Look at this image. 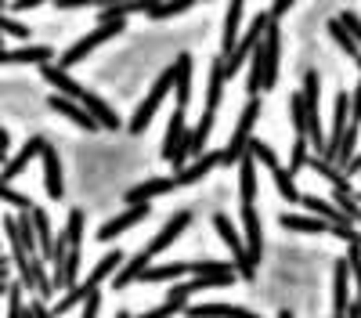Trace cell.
<instances>
[{"instance_id":"cell-11","label":"cell","mask_w":361,"mask_h":318,"mask_svg":"<svg viewBox=\"0 0 361 318\" xmlns=\"http://www.w3.org/2000/svg\"><path fill=\"white\" fill-rule=\"evenodd\" d=\"M44 149H47V141H44V137H29V141L22 145V152H18L15 159H8V163H4V170H0V181L8 185L11 178H18V173H22L29 163H33L37 156H44Z\"/></svg>"},{"instance_id":"cell-8","label":"cell","mask_w":361,"mask_h":318,"mask_svg":"<svg viewBox=\"0 0 361 318\" xmlns=\"http://www.w3.org/2000/svg\"><path fill=\"white\" fill-rule=\"evenodd\" d=\"M188 224H192V210H180V214H173V217H170V221L163 224V231H159V236H156L152 243L145 246L148 260H152V257H159V253H163V250H166L170 243H177V239H180V231H185Z\"/></svg>"},{"instance_id":"cell-39","label":"cell","mask_w":361,"mask_h":318,"mask_svg":"<svg viewBox=\"0 0 361 318\" xmlns=\"http://www.w3.org/2000/svg\"><path fill=\"white\" fill-rule=\"evenodd\" d=\"M192 318H231L235 307L231 304H199V307H188Z\"/></svg>"},{"instance_id":"cell-22","label":"cell","mask_w":361,"mask_h":318,"mask_svg":"<svg viewBox=\"0 0 361 318\" xmlns=\"http://www.w3.org/2000/svg\"><path fill=\"white\" fill-rule=\"evenodd\" d=\"M54 112H62L66 120H73L76 127H83V130H98V123L90 120V112L80 105V102H69V98H62V94H51V102H47Z\"/></svg>"},{"instance_id":"cell-53","label":"cell","mask_w":361,"mask_h":318,"mask_svg":"<svg viewBox=\"0 0 361 318\" xmlns=\"http://www.w3.org/2000/svg\"><path fill=\"white\" fill-rule=\"evenodd\" d=\"M347 318H361V314H357V307H354V304H350V307H347Z\"/></svg>"},{"instance_id":"cell-29","label":"cell","mask_w":361,"mask_h":318,"mask_svg":"<svg viewBox=\"0 0 361 318\" xmlns=\"http://www.w3.org/2000/svg\"><path fill=\"white\" fill-rule=\"evenodd\" d=\"M238 188H243V207H253V199H257V163H253V156H246L238 163Z\"/></svg>"},{"instance_id":"cell-4","label":"cell","mask_w":361,"mask_h":318,"mask_svg":"<svg viewBox=\"0 0 361 318\" xmlns=\"http://www.w3.org/2000/svg\"><path fill=\"white\" fill-rule=\"evenodd\" d=\"M173 91V69H163V76L156 80V87L148 91V98L137 105V112H134V120H130V130L134 134H145L148 130V123H152V116L159 112V105H163V98Z\"/></svg>"},{"instance_id":"cell-24","label":"cell","mask_w":361,"mask_h":318,"mask_svg":"<svg viewBox=\"0 0 361 318\" xmlns=\"http://www.w3.org/2000/svg\"><path fill=\"white\" fill-rule=\"evenodd\" d=\"M238 22H243V4H228L224 33H221V58H231V51L238 44Z\"/></svg>"},{"instance_id":"cell-42","label":"cell","mask_w":361,"mask_h":318,"mask_svg":"<svg viewBox=\"0 0 361 318\" xmlns=\"http://www.w3.org/2000/svg\"><path fill=\"white\" fill-rule=\"evenodd\" d=\"M192 4H185V0H180V4H177V0H173V4H152V8H148V18H173V15H185Z\"/></svg>"},{"instance_id":"cell-10","label":"cell","mask_w":361,"mask_h":318,"mask_svg":"<svg viewBox=\"0 0 361 318\" xmlns=\"http://www.w3.org/2000/svg\"><path fill=\"white\" fill-rule=\"evenodd\" d=\"M170 69H173V98H177V109L185 112L188 102H192V54H177Z\"/></svg>"},{"instance_id":"cell-3","label":"cell","mask_w":361,"mask_h":318,"mask_svg":"<svg viewBox=\"0 0 361 318\" xmlns=\"http://www.w3.org/2000/svg\"><path fill=\"white\" fill-rule=\"evenodd\" d=\"M267 25H271V15H267V11H260V15L253 18V25H250V33H246L243 40L235 44L231 58H224V73H228V76H238V66H243V62H250V58L257 54V47L264 44Z\"/></svg>"},{"instance_id":"cell-56","label":"cell","mask_w":361,"mask_h":318,"mask_svg":"<svg viewBox=\"0 0 361 318\" xmlns=\"http://www.w3.org/2000/svg\"><path fill=\"white\" fill-rule=\"evenodd\" d=\"M0 163H8V152L4 149H0Z\"/></svg>"},{"instance_id":"cell-43","label":"cell","mask_w":361,"mask_h":318,"mask_svg":"<svg viewBox=\"0 0 361 318\" xmlns=\"http://www.w3.org/2000/svg\"><path fill=\"white\" fill-rule=\"evenodd\" d=\"M307 166V137H293V156H289V173Z\"/></svg>"},{"instance_id":"cell-27","label":"cell","mask_w":361,"mask_h":318,"mask_svg":"<svg viewBox=\"0 0 361 318\" xmlns=\"http://www.w3.org/2000/svg\"><path fill=\"white\" fill-rule=\"evenodd\" d=\"M180 275H192V260H173V264H159V268H148L141 275V282H173Z\"/></svg>"},{"instance_id":"cell-47","label":"cell","mask_w":361,"mask_h":318,"mask_svg":"<svg viewBox=\"0 0 361 318\" xmlns=\"http://www.w3.org/2000/svg\"><path fill=\"white\" fill-rule=\"evenodd\" d=\"M188 297H192V286H188V282L173 286L170 293H166V300H170V304H180V307H188Z\"/></svg>"},{"instance_id":"cell-54","label":"cell","mask_w":361,"mask_h":318,"mask_svg":"<svg viewBox=\"0 0 361 318\" xmlns=\"http://www.w3.org/2000/svg\"><path fill=\"white\" fill-rule=\"evenodd\" d=\"M8 289H11V286H8V282H0V297H4V293H8Z\"/></svg>"},{"instance_id":"cell-28","label":"cell","mask_w":361,"mask_h":318,"mask_svg":"<svg viewBox=\"0 0 361 318\" xmlns=\"http://www.w3.org/2000/svg\"><path fill=\"white\" fill-rule=\"evenodd\" d=\"M33 214V228H37V243H40V257H54V231H51V221H47V214L40 210V207H33L29 210Z\"/></svg>"},{"instance_id":"cell-48","label":"cell","mask_w":361,"mask_h":318,"mask_svg":"<svg viewBox=\"0 0 361 318\" xmlns=\"http://www.w3.org/2000/svg\"><path fill=\"white\" fill-rule=\"evenodd\" d=\"M98 307H102V293H90L87 304H83V314H80V318H98Z\"/></svg>"},{"instance_id":"cell-26","label":"cell","mask_w":361,"mask_h":318,"mask_svg":"<svg viewBox=\"0 0 361 318\" xmlns=\"http://www.w3.org/2000/svg\"><path fill=\"white\" fill-rule=\"evenodd\" d=\"M145 271H148V253L141 250L137 257H130L127 264L112 275V286H116V289H123V286H130V282H141V275H145Z\"/></svg>"},{"instance_id":"cell-20","label":"cell","mask_w":361,"mask_h":318,"mask_svg":"<svg viewBox=\"0 0 361 318\" xmlns=\"http://www.w3.org/2000/svg\"><path fill=\"white\" fill-rule=\"evenodd\" d=\"M214 166H221V152H209V156H199L195 163H188L185 170H177L173 173V185L180 188V185H195V181H202Z\"/></svg>"},{"instance_id":"cell-23","label":"cell","mask_w":361,"mask_h":318,"mask_svg":"<svg viewBox=\"0 0 361 318\" xmlns=\"http://www.w3.org/2000/svg\"><path fill=\"white\" fill-rule=\"evenodd\" d=\"M80 105L90 112V120H94L98 127H105V130H116V127H119V116H116V112H112V109H109V105H105V102H102L94 91H87Z\"/></svg>"},{"instance_id":"cell-35","label":"cell","mask_w":361,"mask_h":318,"mask_svg":"<svg viewBox=\"0 0 361 318\" xmlns=\"http://www.w3.org/2000/svg\"><path fill=\"white\" fill-rule=\"evenodd\" d=\"M62 236L73 250H80V243H83V210H69V224H66Z\"/></svg>"},{"instance_id":"cell-31","label":"cell","mask_w":361,"mask_h":318,"mask_svg":"<svg viewBox=\"0 0 361 318\" xmlns=\"http://www.w3.org/2000/svg\"><path fill=\"white\" fill-rule=\"evenodd\" d=\"M307 166H311L314 173H322L325 181H333L336 188H350V181H347V173H343L340 166H333V163H325V159H318V156H307Z\"/></svg>"},{"instance_id":"cell-36","label":"cell","mask_w":361,"mask_h":318,"mask_svg":"<svg viewBox=\"0 0 361 318\" xmlns=\"http://www.w3.org/2000/svg\"><path fill=\"white\" fill-rule=\"evenodd\" d=\"M329 33H333V40H336V44H340V47H343L350 58H357V54H361V47L354 44V37H350L347 29L340 25V18H333V22H329Z\"/></svg>"},{"instance_id":"cell-1","label":"cell","mask_w":361,"mask_h":318,"mask_svg":"<svg viewBox=\"0 0 361 318\" xmlns=\"http://www.w3.org/2000/svg\"><path fill=\"white\" fill-rule=\"evenodd\" d=\"M257 116H260V102L250 98V105L243 109V116H238V127H235V134H231V141H228V149L221 152V166H235V163H243V159L250 156Z\"/></svg>"},{"instance_id":"cell-50","label":"cell","mask_w":361,"mask_h":318,"mask_svg":"<svg viewBox=\"0 0 361 318\" xmlns=\"http://www.w3.org/2000/svg\"><path fill=\"white\" fill-rule=\"evenodd\" d=\"M289 8H293V4H289V0H279V4H275V8H271L267 15H271V18H275V22H279V18H282V15H286Z\"/></svg>"},{"instance_id":"cell-41","label":"cell","mask_w":361,"mask_h":318,"mask_svg":"<svg viewBox=\"0 0 361 318\" xmlns=\"http://www.w3.org/2000/svg\"><path fill=\"white\" fill-rule=\"evenodd\" d=\"M0 202H8V207H18L22 214H25V210H33V202H29L22 192H15L11 185H4V181H0Z\"/></svg>"},{"instance_id":"cell-33","label":"cell","mask_w":361,"mask_h":318,"mask_svg":"<svg viewBox=\"0 0 361 318\" xmlns=\"http://www.w3.org/2000/svg\"><path fill=\"white\" fill-rule=\"evenodd\" d=\"M289 120H293V137H307V112H304V94L293 91L289 98Z\"/></svg>"},{"instance_id":"cell-30","label":"cell","mask_w":361,"mask_h":318,"mask_svg":"<svg viewBox=\"0 0 361 318\" xmlns=\"http://www.w3.org/2000/svg\"><path fill=\"white\" fill-rule=\"evenodd\" d=\"M90 293H98V286H94V282L87 279V282H80V286L73 289V293H66L62 300H58L51 314H66V311H73L76 304H87V297H90Z\"/></svg>"},{"instance_id":"cell-49","label":"cell","mask_w":361,"mask_h":318,"mask_svg":"<svg viewBox=\"0 0 361 318\" xmlns=\"http://www.w3.org/2000/svg\"><path fill=\"white\" fill-rule=\"evenodd\" d=\"M29 311H33V318H54V314L44 307V300H33V304H29Z\"/></svg>"},{"instance_id":"cell-19","label":"cell","mask_w":361,"mask_h":318,"mask_svg":"<svg viewBox=\"0 0 361 318\" xmlns=\"http://www.w3.org/2000/svg\"><path fill=\"white\" fill-rule=\"evenodd\" d=\"M185 137H188V130H185V112H173L170 116V123H166V137H163V159H177L180 156V145H185Z\"/></svg>"},{"instance_id":"cell-34","label":"cell","mask_w":361,"mask_h":318,"mask_svg":"<svg viewBox=\"0 0 361 318\" xmlns=\"http://www.w3.org/2000/svg\"><path fill=\"white\" fill-rule=\"evenodd\" d=\"M15 224H18V239H22V246L29 250V253H33L37 257V250H40V243H37V228H33V214H18L15 217Z\"/></svg>"},{"instance_id":"cell-37","label":"cell","mask_w":361,"mask_h":318,"mask_svg":"<svg viewBox=\"0 0 361 318\" xmlns=\"http://www.w3.org/2000/svg\"><path fill=\"white\" fill-rule=\"evenodd\" d=\"M271 178H275V185H279V192H282V199H289V202H300L304 195L296 192V185H293V173L286 170V166H279L275 173H271Z\"/></svg>"},{"instance_id":"cell-58","label":"cell","mask_w":361,"mask_h":318,"mask_svg":"<svg viewBox=\"0 0 361 318\" xmlns=\"http://www.w3.org/2000/svg\"><path fill=\"white\" fill-rule=\"evenodd\" d=\"M354 66H357V69H361V54H357V58H354Z\"/></svg>"},{"instance_id":"cell-7","label":"cell","mask_w":361,"mask_h":318,"mask_svg":"<svg viewBox=\"0 0 361 318\" xmlns=\"http://www.w3.org/2000/svg\"><path fill=\"white\" fill-rule=\"evenodd\" d=\"M347 123H350V98L347 94H336L333 102V130H329V145H325V163L336 166V152L347 137Z\"/></svg>"},{"instance_id":"cell-57","label":"cell","mask_w":361,"mask_h":318,"mask_svg":"<svg viewBox=\"0 0 361 318\" xmlns=\"http://www.w3.org/2000/svg\"><path fill=\"white\" fill-rule=\"evenodd\" d=\"M116 318H134V314H127V311H119V314H116Z\"/></svg>"},{"instance_id":"cell-18","label":"cell","mask_w":361,"mask_h":318,"mask_svg":"<svg viewBox=\"0 0 361 318\" xmlns=\"http://www.w3.org/2000/svg\"><path fill=\"white\" fill-rule=\"evenodd\" d=\"M300 202H304V207L314 214V217H322V221H329V224H333V228H354V221L336 207V202H325V199H318V195H304V199H300Z\"/></svg>"},{"instance_id":"cell-6","label":"cell","mask_w":361,"mask_h":318,"mask_svg":"<svg viewBox=\"0 0 361 318\" xmlns=\"http://www.w3.org/2000/svg\"><path fill=\"white\" fill-rule=\"evenodd\" d=\"M214 228H217V236L224 239V246L235 253V271L243 275V279H253L257 275V268L250 264V253H246V239L238 236V228L224 217V214H214Z\"/></svg>"},{"instance_id":"cell-52","label":"cell","mask_w":361,"mask_h":318,"mask_svg":"<svg viewBox=\"0 0 361 318\" xmlns=\"http://www.w3.org/2000/svg\"><path fill=\"white\" fill-rule=\"evenodd\" d=\"M347 170H350V173H354V170H361V156H354V163H350Z\"/></svg>"},{"instance_id":"cell-32","label":"cell","mask_w":361,"mask_h":318,"mask_svg":"<svg viewBox=\"0 0 361 318\" xmlns=\"http://www.w3.org/2000/svg\"><path fill=\"white\" fill-rule=\"evenodd\" d=\"M119 264H123V253H119V250H112V253H105V257L98 260V264H94V271H90L87 279L94 282V286H102L109 275H116V268H119Z\"/></svg>"},{"instance_id":"cell-5","label":"cell","mask_w":361,"mask_h":318,"mask_svg":"<svg viewBox=\"0 0 361 318\" xmlns=\"http://www.w3.org/2000/svg\"><path fill=\"white\" fill-rule=\"evenodd\" d=\"M116 33H123V22H98V29L94 33H87L83 40H76L66 54H62V62H58V69H69V66H76V62H83V58L94 51L98 44H105V40H112Z\"/></svg>"},{"instance_id":"cell-15","label":"cell","mask_w":361,"mask_h":318,"mask_svg":"<svg viewBox=\"0 0 361 318\" xmlns=\"http://www.w3.org/2000/svg\"><path fill=\"white\" fill-rule=\"evenodd\" d=\"M224 83H228V73H224V58H214L209 62V83H206V116H217V105L224 98Z\"/></svg>"},{"instance_id":"cell-60","label":"cell","mask_w":361,"mask_h":318,"mask_svg":"<svg viewBox=\"0 0 361 318\" xmlns=\"http://www.w3.org/2000/svg\"><path fill=\"white\" fill-rule=\"evenodd\" d=\"M25 318H33V311H25Z\"/></svg>"},{"instance_id":"cell-51","label":"cell","mask_w":361,"mask_h":318,"mask_svg":"<svg viewBox=\"0 0 361 318\" xmlns=\"http://www.w3.org/2000/svg\"><path fill=\"white\" fill-rule=\"evenodd\" d=\"M0 149L8 152V130H4V127H0Z\"/></svg>"},{"instance_id":"cell-17","label":"cell","mask_w":361,"mask_h":318,"mask_svg":"<svg viewBox=\"0 0 361 318\" xmlns=\"http://www.w3.org/2000/svg\"><path fill=\"white\" fill-rule=\"evenodd\" d=\"M347 279H350V264L343 257V260H336V271H333V311H336V318H347V307H350V286H347Z\"/></svg>"},{"instance_id":"cell-62","label":"cell","mask_w":361,"mask_h":318,"mask_svg":"<svg viewBox=\"0 0 361 318\" xmlns=\"http://www.w3.org/2000/svg\"><path fill=\"white\" fill-rule=\"evenodd\" d=\"M0 47H4V37H0Z\"/></svg>"},{"instance_id":"cell-40","label":"cell","mask_w":361,"mask_h":318,"mask_svg":"<svg viewBox=\"0 0 361 318\" xmlns=\"http://www.w3.org/2000/svg\"><path fill=\"white\" fill-rule=\"evenodd\" d=\"M15 37V40H29V29L22 22H15L11 15H4V4H0V37Z\"/></svg>"},{"instance_id":"cell-46","label":"cell","mask_w":361,"mask_h":318,"mask_svg":"<svg viewBox=\"0 0 361 318\" xmlns=\"http://www.w3.org/2000/svg\"><path fill=\"white\" fill-rule=\"evenodd\" d=\"M180 311V304H170V300H163V304H156V307H148L145 314H137V318H173Z\"/></svg>"},{"instance_id":"cell-9","label":"cell","mask_w":361,"mask_h":318,"mask_svg":"<svg viewBox=\"0 0 361 318\" xmlns=\"http://www.w3.org/2000/svg\"><path fill=\"white\" fill-rule=\"evenodd\" d=\"M148 210H152V207H148V202H141V207H127L123 214H119V217H112V221H105L102 224V231H98V236L94 239H102V243H112L116 236H123V231L127 228H134V224H141L145 217H148Z\"/></svg>"},{"instance_id":"cell-61","label":"cell","mask_w":361,"mask_h":318,"mask_svg":"<svg viewBox=\"0 0 361 318\" xmlns=\"http://www.w3.org/2000/svg\"><path fill=\"white\" fill-rule=\"evenodd\" d=\"M354 199H357V202H361V192H357V195H354Z\"/></svg>"},{"instance_id":"cell-12","label":"cell","mask_w":361,"mask_h":318,"mask_svg":"<svg viewBox=\"0 0 361 318\" xmlns=\"http://www.w3.org/2000/svg\"><path fill=\"white\" fill-rule=\"evenodd\" d=\"M173 188H177L173 178H148V181L134 185L123 199H127V207H141V202H152V199H159V195H166V192H173Z\"/></svg>"},{"instance_id":"cell-44","label":"cell","mask_w":361,"mask_h":318,"mask_svg":"<svg viewBox=\"0 0 361 318\" xmlns=\"http://www.w3.org/2000/svg\"><path fill=\"white\" fill-rule=\"evenodd\" d=\"M8 318H25V307H22V286H11V289H8Z\"/></svg>"},{"instance_id":"cell-38","label":"cell","mask_w":361,"mask_h":318,"mask_svg":"<svg viewBox=\"0 0 361 318\" xmlns=\"http://www.w3.org/2000/svg\"><path fill=\"white\" fill-rule=\"evenodd\" d=\"M250 156H253L257 163H264L271 173H275V170L282 166V163H279V156L271 152V145H267V141H253V145H250Z\"/></svg>"},{"instance_id":"cell-21","label":"cell","mask_w":361,"mask_h":318,"mask_svg":"<svg viewBox=\"0 0 361 318\" xmlns=\"http://www.w3.org/2000/svg\"><path fill=\"white\" fill-rule=\"evenodd\" d=\"M40 159H44V188H47V195L51 199H62L66 195V185H62V163H58V152L47 145Z\"/></svg>"},{"instance_id":"cell-63","label":"cell","mask_w":361,"mask_h":318,"mask_svg":"<svg viewBox=\"0 0 361 318\" xmlns=\"http://www.w3.org/2000/svg\"><path fill=\"white\" fill-rule=\"evenodd\" d=\"M333 318H336V314H333Z\"/></svg>"},{"instance_id":"cell-14","label":"cell","mask_w":361,"mask_h":318,"mask_svg":"<svg viewBox=\"0 0 361 318\" xmlns=\"http://www.w3.org/2000/svg\"><path fill=\"white\" fill-rule=\"evenodd\" d=\"M40 73H44V80L51 83V87H58V94L62 98H69V102H83V94H87V87H80L66 69H58V66H40Z\"/></svg>"},{"instance_id":"cell-13","label":"cell","mask_w":361,"mask_h":318,"mask_svg":"<svg viewBox=\"0 0 361 318\" xmlns=\"http://www.w3.org/2000/svg\"><path fill=\"white\" fill-rule=\"evenodd\" d=\"M29 62L47 66L51 62V47H44V44H25V47H15V51L0 47V66H29Z\"/></svg>"},{"instance_id":"cell-59","label":"cell","mask_w":361,"mask_h":318,"mask_svg":"<svg viewBox=\"0 0 361 318\" xmlns=\"http://www.w3.org/2000/svg\"><path fill=\"white\" fill-rule=\"evenodd\" d=\"M279 318H293V314H289V311H282V314H279Z\"/></svg>"},{"instance_id":"cell-55","label":"cell","mask_w":361,"mask_h":318,"mask_svg":"<svg viewBox=\"0 0 361 318\" xmlns=\"http://www.w3.org/2000/svg\"><path fill=\"white\" fill-rule=\"evenodd\" d=\"M0 271H8V260L4 257H0Z\"/></svg>"},{"instance_id":"cell-16","label":"cell","mask_w":361,"mask_h":318,"mask_svg":"<svg viewBox=\"0 0 361 318\" xmlns=\"http://www.w3.org/2000/svg\"><path fill=\"white\" fill-rule=\"evenodd\" d=\"M243 236H246V253H250V264H260V253H264V236H260V217L253 207H243Z\"/></svg>"},{"instance_id":"cell-45","label":"cell","mask_w":361,"mask_h":318,"mask_svg":"<svg viewBox=\"0 0 361 318\" xmlns=\"http://www.w3.org/2000/svg\"><path fill=\"white\" fill-rule=\"evenodd\" d=\"M340 25L347 29V33L354 37V44L361 47V15H354V11H343V15H340Z\"/></svg>"},{"instance_id":"cell-2","label":"cell","mask_w":361,"mask_h":318,"mask_svg":"<svg viewBox=\"0 0 361 318\" xmlns=\"http://www.w3.org/2000/svg\"><path fill=\"white\" fill-rule=\"evenodd\" d=\"M304 112H307V137H311V145L318 149V159H325V134H322V87H318V73H307L304 76Z\"/></svg>"},{"instance_id":"cell-25","label":"cell","mask_w":361,"mask_h":318,"mask_svg":"<svg viewBox=\"0 0 361 318\" xmlns=\"http://www.w3.org/2000/svg\"><path fill=\"white\" fill-rule=\"evenodd\" d=\"M282 228L286 231H307V236H318V231H325V236H333V224L322 221V217H300V214H282Z\"/></svg>"}]
</instances>
